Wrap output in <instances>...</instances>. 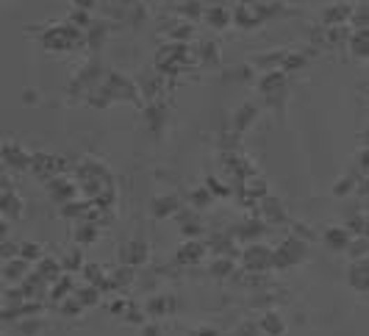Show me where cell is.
Returning <instances> with one entry per match:
<instances>
[{
    "label": "cell",
    "instance_id": "obj_1",
    "mask_svg": "<svg viewBox=\"0 0 369 336\" xmlns=\"http://www.w3.org/2000/svg\"><path fill=\"white\" fill-rule=\"evenodd\" d=\"M353 14H356V8H350L347 3H331L322 8V22L328 28H336L339 22H353Z\"/></svg>",
    "mask_w": 369,
    "mask_h": 336
},
{
    "label": "cell",
    "instance_id": "obj_2",
    "mask_svg": "<svg viewBox=\"0 0 369 336\" xmlns=\"http://www.w3.org/2000/svg\"><path fill=\"white\" fill-rule=\"evenodd\" d=\"M350 50H353L356 58L369 61V25L367 28H359V31L350 36Z\"/></svg>",
    "mask_w": 369,
    "mask_h": 336
},
{
    "label": "cell",
    "instance_id": "obj_3",
    "mask_svg": "<svg viewBox=\"0 0 369 336\" xmlns=\"http://www.w3.org/2000/svg\"><path fill=\"white\" fill-rule=\"evenodd\" d=\"M203 17H205V22H208L214 31H222V28H228V25L233 22V17H230L228 8H208Z\"/></svg>",
    "mask_w": 369,
    "mask_h": 336
},
{
    "label": "cell",
    "instance_id": "obj_4",
    "mask_svg": "<svg viewBox=\"0 0 369 336\" xmlns=\"http://www.w3.org/2000/svg\"><path fill=\"white\" fill-rule=\"evenodd\" d=\"M256 114H258L256 106H244V109H239V111H236V128H239V131L247 128V125L256 120Z\"/></svg>",
    "mask_w": 369,
    "mask_h": 336
},
{
    "label": "cell",
    "instance_id": "obj_5",
    "mask_svg": "<svg viewBox=\"0 0 369 336\" xmlns=\"http://www.w3.org/2000/svg\"><path fill=\"white\" fill-rule=\"evenodd\" d=\"M75 3V11H89L95 6V0H72Z\"/></svg>",
    "mask_w": 369,
    "mask_h": 336
}]
</instances>
